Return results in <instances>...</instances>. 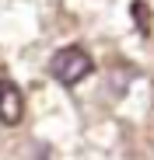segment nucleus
Segmentation results:
<instances>
[{
    "mask_svg": "<svg viewBox=\"0 0 154 160\" xmlns=\"http://www.w3.org/2000/svg\"><path fill=\"white\" fill-rule=\"evenodd\" d=\"M91 73H95V59L81 45H63V49L53 52V59H49V77L60 80L63 87H77Z\"/></svg>",
    "mask_w": 154,
    "mask_h": 160,
    "instance_id": "nucleus-1",
    "label": "nucleus"
},
{
    "mask_svg": "<svg viewBox=\"0 0 154 160\" xmlns=\"http://www.w3.org/2000/svg\"><path fill=\"white\" fill-rule=\"evenodd\" d=\"M25 115V98H21V87L14 80H0V122L4 125H18Z\"/></svg>",
    "mask_w": 154,
    "mask_h": 160,
    "instance_id": "nucleus-2",
    "label": "nucleus"
},
{
    "mask_svg": "<svg viewBox=\"0 0 154 160\" xmlns=\"http://www.w3.org/2000/svg\"><path fill=\"white\" fill-rule=\"evenodd\" d=\"M133 21H137L140 35H151V7L144 0H133Z\"/></svg>",
    "mask_w": 154,
    "mask_h": 160,
    "instance_id": "nucleus-3",
    "label": "nucleus"
}]
</instances>
